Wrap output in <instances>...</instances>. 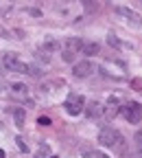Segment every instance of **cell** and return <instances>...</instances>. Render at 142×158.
Listing matches in <instances>:
<instances>
[{"instance_id": "7402d4cb", "label": "cell", "mask_w": 142, "mask_h": 158, "mask_svg": "<svg viewBox=\"0 0 142 158\" xmlns=\"http://www.w3.org/2000/svg\"><path fill=\"white\" fill-rule=\"evenodd\" d=\"M50 158H57V156H50Z\"/></svg>"}, {"instance_id": "6da1fadb", "label": "cell", "mask_w": 142, "mask_h": 158, "mask_svg": "<svg viewBox=\"0 0 142 158\" xmlns=\"http://www.w3.org/2000/svg\"><path fill=\"white\" fill-rule=\"evenodd\" d=\"M2 66L7 70H11V73H24V75L29 73V64L20 62V57L15 53H5L2 55Z\"/></svg>"}, {"instance_id": "d6986e66", "label": "cell", "mask_w": 142, "mask_h": 158, "mask_svg": "<svg viewBox=\"0 0 142 158\" xmlns=\"http://www.w3.org/2000/svg\"><path fill=\"white\" fill-rule=\"evenodd\" d=\"M37 123H39V125H50V118H48V116H39Z\"/></svg>"}, {"instance_id": "52a82bcc", "label": "cell", "mask_w": 142, "mask_h": 158, "mask_svg": "<svg viewBox=\"0 0 142 158\" xmlns=\"http://www.w3.org/2000/svg\"><path fill=\"white\" fill-rule=\"evenodd\" d=\"M116 13H118L120 18L129 20V24H131V27H140V24H142V18H140V15H138L136 11L127 9V7H116Z\"/></svg>"}, {"instance_id": "7a4b0ae2", "label": "cell", "mask_w": 142, "mask_h": 158, "mask_svg": "<svg viewBox=\"0 0 142 158\" xmlns=\"http://www.w3.org/2000/svg\"><path fill=\"white\" fill-rule=\"evenodd\" d=\"M120 132L118 130H114L112 125H107V127H103L98 132V143L103 145V147H116V143L120 141Z\"/></svg>"}, {"instance_id": "8fae6325", "label": "cell", "mask_w": 142, "mask_h": 158, "mask_svg": "<svg viewBox=\"0 0 142 158\" xmlns=\"http://www.w3.org/2000/svg\"><path fill=\"white\" fill-rule=\"evenodd\" d=\"M57 48H59V42H57V40H50V37H48L46 42H44V51H46V53L57 51Z\"/></svg>"}, {"instance_id": "3957f363", "label": "cell", "mask_w": 142, "mask_h": 158, "mask_svg": "<svg viewBox=\"0 0 142 158\" xmlns=\"http://www.w3.org/2000/svg\"><path fill=\"white\" fill-rule=\"evenodd\" d=\"M120 108H123V114H125V118H127L129 123L138 125V123L142 121V106H140L138 101H129V103L120 106Z\"/></svg>"}, {"instance_id": "4fadbf2b", "label": "cell", "mask_w": 142, "mask_h": 158, "mask_svg": "<svg viewBox=\"0 0 142 158\" xmlns=\"http://www.w3.org/2000/svg\"><path fill=\"white\" fill-rule=\"evenodd\" d=\"M13 118H15V123H18V125H22V123H24V110H22V108H18V110L13 112Z\"/></svg>"}, {"instance_id": "30bf717a", "label": "cell", "mask_w": 142, "mask_h": 158, "mask_svg": "<svg viewBox=\"0 0 142 158\" xmlns=\"http://www.w3.org/2000/svg\"><path fill=\"white\" fill-rule=\"evenodd\" d=\"M11 90H13V94H20V97H26V92H29V88L24 84H11Z\"/></svg>"}, {"instance_id": "277c9868", "label": "cell", "mask_w": 142, "mask_h": 158, "mask_svg": "<svg viewBox=\"0 0 142 158\" xmlns=\"http://www.w3.org/2000/svg\"><path fill=\"white\" fill-rule=\"evenodd\" d=\"M64 108H66V112H68V114L77 116V114H81V112L85 110V99L81 97V94H70V97L66 99Z\"/></svg>"}, {"instance_id": "9a60e30c", "label": "cell", "mask_w": 142, "mask_h": 158, "mask_svg": "<svg viewBox=\"0 0 142 158\" xmlns=\"http://www.w3.org/2000/svg\"><path fill=\"white\" fill-rule=\"evenodd\" d=\"M15 143H18V147H20V152H24V154L29 152V145L24 143V138H20V136H18V138H15Z\"/></svg>"}, {"instance_id": "2e32d148", "label": "cell", "mask_w": 142, "mask_h": 158, "mask_svg": "<svg viewBox=\"0 0 142 158\" xmlns=\"http://www.w3.org/2000/svg\"><path fill=\"white\" fill-rule=\"evenodd\" d=\"M81 156H85V158H94V149H92V147H81Z\"/></svg>"}, {"instance_id": "ffe728a7", "label": "cell", "mask_w": 142, "mask_h": 158, "mask_svg": "<svg viewBox=\"0 0 142 158\" xmlns=\"http://www.w3.org/2000/svg\"><path fill=\"white\" fill-rule=\"evenodd\" d=\"M94 158H109V156L103 154V152H96V149H94Z\"/></svg>"}, {"instance_id": "8992f818", "label": "cell", "mask_w": 142, "mask_h": 158, "mask_svg": "<svg viewBox=\"0 0 142 158\" xmlns=\"http://www.w3.org/2000/svg\"><path fill=\"white\" fill-rule=\"evenodd\" d=\"M83 112L88 114V118L96 121V118H101V116L105 114V106L101 103V101H90V103H85V110Z\"/></svg>"}, {"instance_id": "e0dca14e", "label": "cell", "mask_w": 142, "mask_h": 158, "mask_svg": "<svg viewBox=\"0 0 142 158\" xmlns=\"http://www.w3.org/2000/svg\"><path fill=\"white\" fill-rule=\"evenodd\" d=\"M26 75H33V77H42V70H39L37 66H31V64H29V73H26Z\"/></svg>"}, {"instance_id": "9c48e42d", "label": "cell", "mask_w": 142, "mask_h": 158, "mask_svg": "<svg viewBox=\"0 0 142 158\" xmlns=\"http://www.w3.org/2000/svg\"><path fill=\"white\" fill-rule=\"evenodd\" d=\"M81 51H83V55H90L92 57V55H98L101 53V44L98 42H85Z\"/></svg>"}, {"instance_id": "5bb4252c", "label": "cell", "mask_w": 142, "mask_h": 158, "mask_svg": "<svg viewBox=\"0 0 142 158\" xmlns=\"http://www.w3.org/2000/svg\"><path fill=\"white\" fill-rule=\"evenodd\" d=\"M136 149L142 156V132H136Z\"/></svg>"}, {"instance_id": "7c38bea8", "label": "cell", "mask_w": 142, "mask_h": 158, "mask_svg": "<svg viewBox=\"0 0 142 158\" xmlns=\"http://www.w3.org/2000/svg\"><path fill=\"white\" fill-rule=\"evenodd\" d=\"M107 42H109L112 46H116V48H125V42H120L116 35H107Z\"/></svg>"}, {"instance_id": "44dd1931", "label": "cell", "mask_w": 142, "mask_h": 158, "mask_svg": "<svg viewBox=\"0 0 142 158\" xmlns=\"http://www.w3.org/2000/svg\"><path fill=\"white\" fill-rule=\"evenodd\" d=\"M0 158H5V149H0Z\"/></svg>"}, {"instance_id": "5b68a950", "label": "cell", "mask_w": 142, "mask_h": 158, "mask_svg": "<svg viewBox=\"0 0 142 158\" xmlns=\"http://www.w3.org/2000/svg\"><path fill=\"white\" fill-rule=\"evenodd\" d=\"M96 73V64L92 62V59H83V62H77L72 66V75L74 77H90Z\"/></svg>"}, {"instance_id": "ba28073f", "label": "cell", "mask_w": 142, "mask_h": 158, "mask_svg": "<svg viewBox=\"0 0 142 158\" xmlns=\"http://www.w3.org/2000/svg\"><path fill=\"white\" fill-rule=\"evenodd\" d=\"M81 48H83V42H81L79 37H68V40H66V48H64V51H68V53L77 55Z\"/></svg>"}, {"instance_id": "ac0fdd59", "label": "cell", "mask_w": 142, "mask_h": 158, "mask_svg": "<svg viewBox=\"0 0 142 158\" xmlns=\"http://www.w3.org/2000/svg\"><path fill=\"white\" fill-rule=\"evenodd\" d=\"M61 57H64V62H68V64H70V62H74V57H77V55H72V53L64 51V53H61Z\"/></svg>"}]
</instances>
